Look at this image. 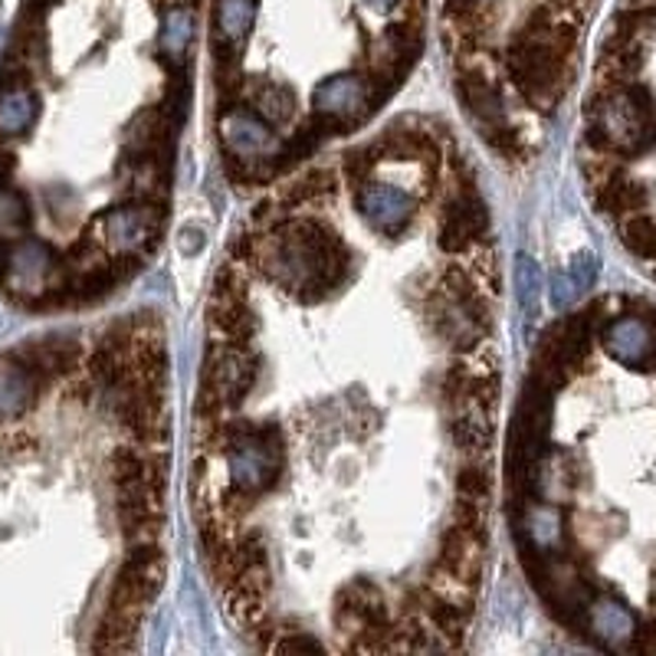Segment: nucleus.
I'll return each instance as SVG.
<instances>
[{
	"mask_svg": "<svg viewBox=\"0 0 656 656\" xmlns=\"http://www.w3.org/2000/svg\"><path fill=\"white\" fill-rule=\"evenodd\" d=\"M526 529H529V539H532V552H545L552 545V539L559 536V516L552 509H532L529 519H526Z\"/></svg>",
	"mask_w": 656,
	"mask_h": 656,
	"instance_id": "26",
	"label": "nucleus"
},
{
	"mask_svg": "<svg viewBox=\"0 0 656 656\" xmlns=\"http://www.w3.org/2000/svg\"><path fill=\"white\" fill-rule=\"evenodd\" d=\"M279 434L276 427H260V430H246L237 434L230 440L227 450V463H230V480L237 490H243L246 496H256L263 490H269L279 476Z\"/></svg>",
	"mask_w": 656,
	"mask_h": 656,
	"instance_id": "4",
	"label": "nucleus"
},
{
	"mask_svg": "<svg viewBox=\"0 0 656 656\" xmlns=\"http://www.w3.org/2000/svg\"><path fill=\"white\" fill-rule=\"evenodd\" d=\"M460 95L470 105V112L483 122V128L506 122L503 115V99L496 92V85L490 82V76L483 69H467L460 72Z\"/></svg>",
	"mask_w": 656,
	"mask_h": 656,
	"instance_id": "15",
	"label": "nucleus"
},
{
	"mask_svg": "<svg viewBox=\"0 0 656 656\" xmlns=\"http://www.w3.org/2000/svg\"><path fill=\"white\" fill-rule=\"evenodd\" d=\"M79 358V345L76 338H66V335H49V338H36L30 345H23L16 352V361L23 368H30L39 381L46 378H56V375H66Z\"/></svg>",
	"mask_w": 656,
	"mask_h": 656,
	"instance_id": "13",
	"label": "nucleus"
},
{
	"mask_svg": "<svg viewBox=\"0 0 656 656\" xmlns=\"http://www.w3.org/2000/svg\"><path fill=\"white\" fill-rule=\"evenodd\" d=\"M246 105L263 122H286L296 108V95H292V89H286L279 82H253L246 89Z\"/></svg>",
	"mask_w": 656,
	"mask_h": 656,
	"instance_id": "19",
	"label": "nucleus"
},
{
	"mask_svg": "<svg viewBox=\"0 0 656 656\" xmlns=\"http://www.w3.org/2000/svg\"><path fill=\"white\" fill-rule=\"evenodd\" d=\"M158 223H161V217L148 204H141V207H115L102 220L105 237H108V243L118 253H135V250L148 246V237L158 233Z\"/></svg>",
	"mask_w": 656,
	"mask_h": 656,
	"instance_id": "12",
	"label": "nucleus"
},
{
	"mask_svg": "<svg viewBox=\"0 0 656 656\" xmlns=\"http://www.w3.org/2000/svg\"><path fill=\"white\" fill-rule=\"evenodd\" d=\"M335 618L345 628V634H384L388 631V608L368 582H355L338 595Z\"/></svg>",
	"mask_w": 656,
	"mask_h": 656,
	"instance_id": "10",
	"label": "nucleus"
},
{
	"mask_svg": "<svg viewBox=\"0 0 656 656\" xmlns=\"http://www.w3.org/2000/svg\"><path fill=\"white\" fill-rule=\"evenodd\" d=\"M312 105H315V118H322L329 128H348L368 115L371 92L361 76H352V72L332 76L315 89Z\"/></svg>",
	"mask_w": 656,
	"mask_h": 656,
	"instance_id": "7",
	"label": "nucleus"
},
{
	"mask_svg": "<svg viewBox=\"0 0 656 656\" xmlns=\"http://www.w3.org/2000/svg\"><path fill=\"white\" fill-rule=\"evenodd\" d=\"M375 161H378V158H371V148H365V151H352V154H348V174H352L355 181H365L368 171L375 168Z\"/></svg>",
	"mask_w": 656,
	"mask_h": 656,
	"instance_id": "28",
	"label": "nucleus"
},
{
	"mask_svg": "<svg viewBox=\"0 0 656 656\" xmlns=\"http://www.w3.org/2000/svg\"><path fill=\"white\" fill-rule=\"evenodd\" d=\"M490 230V214L483 207L480 197H457L447 210H444V223H440V246L447 253H460L470 243H476L483 233Z\"/></svg>",
	"mask_w": 656,
	"mask_h": 656,
	"instance_id": "11",
	"label": "nucleus"
},
{
	"mask_svg": "<svg viewBox=\"0 0 656 656\" xmlns=\"http://www.w3.org/2000/svg\"><path fill=\"white\" fill-rule=\"evenodd\" d=\"M220 141L237 161H266L279 154V141L256 112L233 108L220 118Z\"/></svg>",
	"mask_w": 656,
	"mask_h": 656,
	"instance_id": "8",
	"label": "nucleus"
},
{
	"mask_svg": "<svg viewBox=\"0 0 656 656\" xmlns=\"http://www.w3.org/2000/svg\"><path fill=\"white\" fill-rule=\"evenodd\" d=\"M115 490H118V519L128 542H154L161 522V493H164V460H141L131 450H115L112 457Z\"/></svg>",
	"mask_w": 656,
	"mask_h": 656,
	"instance_id": "3",
	"label": "nucleus"
},
{
	"mask_svg": "<svg viewBox=\"0 0 656 656\" xmlns=\"http://www.w3.org/2000/svg\"><path fill=\"white\" fill-rule=\"evenodd\" d=\"M624 243L641 260H656V220L644 214H631L624 220Z\"/></svg>",
	"mask_w": 656,
	"mask_h": 656,
	"instance_id": "24",
	"label": "nucleus"
},
{
	"mask_svg": "<svg viewBox=\"0 0 656 656\" xmlns=\"http://www.w3.org/2000/svg\"><path fill=\"white\" fill-rule=\"evenodd\" d=\"M260 263L276 283L296 289L302 299H319L342 279L348 253L335 230L306 220L273 233L260 250Z\"/></svg>",
	"mask_w": 656,
	"mask_h": 656,
	"instance_id": "1",
	"label": "nucleus"
},
{
	"mask_svg": "<svg viewBox=\"0 0 656 656\" xmlns=\"http://www.w3.org/2000/svg\"><path fill=\"white\" fill-rule=\"evenodd\" d=\"M329 194H335V177L329 174V171H312V174H306V177H299L292 187H289V200H296V204H302V200H315V197H329Z\"/></svg>",
	"mask_w": 656,
	"mask_h": 656,
	"instance_id": "25",
	"label": "nucleus"
},
{
	"mask_svg": "<svg viewBox=\"0 0 656 656\" xmlns=\"http://www.w3.org/2000/svg\"><path fill=\"white\" fill-rule=\"evenodd\" d=\"M256 368L253 358L243 345L233 342H220L204 368V388H200V407L204 414L223 411L230 404H240L246 398V391L253 388Z\"/></svg>",
	"mask_w": 656,
	"mask_h": 656,
	"instance_id": "6",
	"label": "nucleus"
},
{
	"mask_svg": "<svg viewBox=\"0 0 656 656\" xmlns=\"http://www.w3.org/2000/svg\"><path fill=\"white\" fill-rule=\"evenodd\" d=\"M253 26V0H217V39L240 43Z\"/></svg>",
	"mask_w": 656,
	"mask_h": 656,
	"instance_id": "20",
	"label": "nucleus"
},
{
	"mask_svg": "<svg viewBox=\"0 0 656 656\" xmlns=\"http://www.w3.org/2000/svg\"><path fill=\"white\" fill-rule=\"evenodd\" d=\"M276 651H322V647L309 637H289V641H279Z\"/></svg>",
	"mask_w": 656,
	"mask_h": 656,
	"instance_id": "29",
	"label": "nucleus"
},
{
	"mask_svg": "<svg viewBox=\"0 0 656 656\" xmlns=\"http://www.w3.org/2000/svg\"><path fill=\"white\" fill-rule=\"evenodd\" d=\"M194 36V16L184 7H174L164 16V30H161V46L171 59H184V49Z\"/></svg>",
	"mask_w": 656,
	"mask_h": 656,
	"instance_id": "21",
	"label": "nucleus"
},
{
	"mask_svg": "<svg viewBox=\"0 0 656 656\" xmlns=\"http://www.w3.org/2000/svg\"><path fill=\"white\" fill-rule=\"evenodd\" d=\"M36 122V95L23 85H3L0 92V135H23Z\"/></svg>",
	"mask_w": 656,
	"mask_h": 656,
	"instance_id": "18",
	"label": "nucleus"
},
{
	"mask_svg": "<svg viewBox=\"0 0 656 656\" xmlns=\"http://www.w3.org/2000/svg\"><path fill=\"white\" fill-rule=\"evenodd\" d=\"M368 3H371V7H378V10H381V7H391V0H368Z\"/></svg>",
	"mask_w": 656,
	"mask_h": 656,
	"instance_id": "32",
	"label": "nucleus"
},
{
	"mask_svg": "<svg viewBox=\"0 0 656 656\" xmlns=\"http://www.w3.org/2000/svg\"><path fill=\"white\" fill-rule=\"evenodd\" d=\"M210 325L233 345H246L256 332V315L237 289H223V283H217V302L210 309Z\"/></svg>",
	"mask_w": 656,
	"mask_h": 656,
	"instance_id": "14",
	"label": "nucleus"
},
{
	"mask_svg": "<svg viewBox=\"0 0 656 656\" xmlns=\"http://www.w3.org/2000/svg\"><path fill=\"white\" fill-rule=\"evenodd\" d=\"M0 223L7 227H26L30 223V207H26V197L13 187H0Z\"/></svg>",
	"mask_w": 656,
	"mask_h": 656,
	"instance_id": "27",
	"label": "nucleus"
},
{
	"mask_svg": "<svg viewBox=\"0 0 656 656\" xmlns=\"http://www.w3.org/2000/svg\"><path fill=\"white\" fill-rule=\"evenodd\" d=\"M647 3H654V0H634V7H647Z\"/></svg>",
	"mask_w": 656,
	"mask_h": 656,
	"instance_id": "33",
	"label": "nucleus"
},
{
	"mask_svg": "<svg viewBox=\"0 0 656 656\" xmlns=\"http://www.w3.org/2000/svg\"><path fill=\"white\" fill-rule=\"evenodd\" d=\"M637 651H647V654H656V621L647 628V631H641V641H637Z\"/></svg>",
	"mask_w": 656,
	"mask_h": 656,
	"instance_id": "30",
	"label": "nucleus"
},
{
	"mask_svg": "<svg viewBox=\"0 0 656 656\" xmlns=\"http://www.w3.org/2000/svg\"><path fill=\"white\" fill-rule=\"evenodd\" d=\"M647 197H651V194H647V187H644L641 181H631V177H621V174L601 181V191H598L601 210H608V214H614V217H631V214L644 210V207H647Z\"/></svg>",
	"mask_w": 656,
	"mask_h": 656,
	"instance_id": "17",
	"label": "nucleus"
},
{
	"mask_svg": "<svg viewBox=\"0 0 656 656\" xmlns=\"http://www.w3.org/2000/svg\"><path fill=\"white\" fill-rule=\"evenodd\" d=\"M164 585V555L145 542L135 545V552L128 555V562L122 565L112 595H108V608L105 618L99 624V637H95V651L102 654H118L128 651L138 631V621L145 614V608L154 601V595Z\"/></svg>",
	"mask_w": 656,
	"mask_h": 656,
	"instance_id": "2",
	"label": "nucleus"
},
{
	"mask_svg": "<svg viewBox=\"0 0 656 656\" xmlns=\"http://www.w3.org/2000/svg\"><path fill=\"white\" fill-rule=\"evenodd\" d=\"M36 388H39V378L30 368H23L16 358L13 365H0V421L23 414L33 404Z\"/></svg>",
	"mask_w": 656,
	"mask_h": 656,
	"instance_id": "16",
	"label": "nucleus"
},
{
	"mask_svg": "<svg viewBox=\"0 0 656 656\" xmlns=\"http://www.w3.org/2000/svg\"><path fill=\"white\" fill-rule=\"evenodd\" d=\"M358 207H361L365 220L388 237H398L414 217V200L404 191H398L394 184H378V181L361 184Z\"/></svg>",
	"mask_w": 656,
	"mask_h": 656,
	"instance_id": "9",
	"label": "nucleus"
},
{
	"mask_svg": "<svg viewBox=\"0 0 656 656\" xmlns=\"http://www.w3.org/2000/svg\"><path fill=\"white\" fill-rule=\"evenodd\" d=\"M427 614H430L434 628L447 637H460L467 621H470V611H463L457 601H447V598H437V595H427Z\"/></svg>",
	"mask_w": 656,
	"mask_h": 656,
	"instance_id": "23",
	"label": "nucleus"
},
{
	"mask_svg": "<svg viewBox=\"0 0 656 656\" xmlns=\"http://www.w3.org/2000/svg\"><path fill=\"white\" fill-rule=\"evenodd\" d=\"M10 171H13V154L0 148V187L10 181Z\"/></svg>",
	"mask_w": 656,
	"mask_h": 656,
	"instance_id": "31",
	"label": "nucleus"
},
{
	"mask_svg": "<svg viewBox=\"0 0 656 656\" xmlns=\"http://www.w3.org/2000/svg\"><path fill=\"white\" fill-rule=\"evenodd\" d=\"M486 513L483 506L460 503V519L444 532L440 542V565L460 585H480L483 562H486Z\"/></svg>",
	"mask_w": 656,
	"mask_h": 656,
	"instance_id": "5",
	"label": "nucleus"
},
{
	"mask_svg": "<svg viewBox=\"0 0 656 656\" xmlns=\"http://www.w3.org/2000/svg\"><path fill=\"white\" fill-rule=\"evenodd\" d=\"M457 490H460V503H470V506H483V509H486V499L493 496V473H490L483 463H470V467L460 470Z\"/></svg>",
	"mask_w": 656,
	"mask_h": 656,
	"instance_id": "22",
	"label": "nucleus"
}]
</instances>
